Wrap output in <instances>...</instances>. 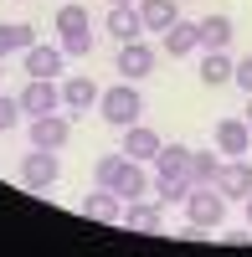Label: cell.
Instances as JSON below:
<instances>
[{
    "label": "cell",
    "mask_w": 252,
    "mask_h": 257,
    "mask_svg": "<svg viewBox=\"0 0 252 257\" xmlns=\"http://www.w3.org/2000/svg\"><path fill=\"white\" fill-rule=\"evenodd\" d=\"M98 118L113 123V128H129V123L144 118V98H139V88H134L129 77L113 82V88H103V98H98Z\"/></svg>",
    "instance_id": "6da1fadb"
},
{
    "label": "cell",
    "mask_w": 252,
    "mask_h": 257,
    "mask_svg": "<svg viewBox=\"0 0 252 257\" xmlns=\"http://www.w3.org/2000/svg\"><path fill=\"white\" fill-rule=\"evenodd\" d=\"M185 221H191V231H216L226 221V196L216 185H191V196H185Z\"/></svg>",
    "instance_id": "7a4b0ae2"
},
{
    "label": "cell",
    "mask_w": 252,
    "mask_h": 257,
    "mask_svg": "<svg viewBox=\"0 0 252 257\" xmlns=\"http://www.w3.org/2000/svg\"><path fill=\"white\" fill-rule=\"evenodd\" d=\"M67 139H72V113H67V108L31 118V149H52V155H62Z\"/></svg>",
    "instance_id": "3957f363"
},
{
    "label": "cell",
    "mask_w": 252,
    "mask_h": 257,
    "mask_svg": "<svg viewBox=\"0 0 252 257\" xmlns=\"http://www.w3.org/2000/svg\"><path fill=\"white\" fill-rule=\"evenodd\" d=\"M16 98H21V108H26L31 118L57 113V108H62V82H57V77H26V88H21Z\"/></svg>",
    "instance_id": "277c9868"
},
{
    "label": "cell",
    "mask_w": 252,
    "mask_h": 257,
    "mask_svg": "<svg viewBox=\"0 0 252 257\" xmlns=\"http://www.w3.org/2000/svg\"><path fill=\"white\" fill-rule=\"evenodd\" d=\"M57 175H62V160L52 155V149H31V155L21 160V185L36 190V196H41V190H52Z\"/></svg>",
    "instance_id": "5b68a950"
},
{
    "label": "cell",
    "mask_w": 252,
    "mask_h": 257,
    "mask_svg": "<svg viewBox=\"0 0 252 257\" xmlns=\"http://www.w3.org/2000/svg\"><path fill=\"white\" fill-rule=\"evenodd\" d=\"M155 62H160V52L150 47V41H118V62H113V72H123L129 82H139V77H150L155 72Z\"/></svg>",
    "instance_id": "8992f818"
},
{
    "label": "cell",
    "mask_w": 252,
    "mask_h": 257,
    "mask_svg": "<svg viewBox=\"0 0 252 257\" xmlns=\"http://www.w3.org/2000/svg\"><path fill=\"white\" fill-rule=\"evenodd\" d=\"M108 190H113V196H118L123 206H129V201H144V196H150V190H155V180L144 175V165H139V160H129V155H123V165L113 170Z\"/></svg>",
    "instance_id": "52a82bcc"
},
{
    "label": "cell",
    "mask_w": 252,
    "mask_h": 257,
    "mask_svg": "<svg viewBox=\"0 0 252 257\" xmlns=\"http://www.w3.org/2000/svg\"><path fill=\"white\" fill-rule=\"evenodd\" d=\"M216 190H221L226 201H247V196H252V160H247V155L221 160V170H216Z\"/></svg>",
    "instance_id": "ba28073f"
},
{
    "label": "cell",
    "mask_w": 252,
    "mask_h": 257,
    "mask_svg": "<svg viewBox=\"0 0 252 257\" xmlns=\"http://www.w3.org/2000/svg\"><path fill=\"white\" fill-rule=\"evenodd\" d=\"M82 216H88V221H103V226H118V221H123V201L113 196L108 185H93L88 196H82Z\"/></svg>",
    "instance_id": "9c48e42d"
},
{
    "label": "cell",
    "mask_w": 252,
    "mask_h": 257,
    "mask_svg": "<svg viewBox=\"0 0 252 257\" xmlns=\"http://www.w3.org/2000/svg\"><path fill=\"white\" fill-rule=\"evenodd\" d=\"M216 155H226V160L252 155V128H247V118H221L216 123Z\"/></svg>",
    "instance_id": "30bf717a"
},
{
    "label": "cell",
    "mask_w": 252,
    "mask_h": 257,
    "mask_svg": "<svg viewBox=\"0 0 252 257\" xmlns=\"http://www.w3.org/2000/svg\"><path fill=\"white\" fill-rule=\"evenodd\" d=\"M21 62H26V77H57L62 67H67V52H62V41L57 47H41L36 41V47L21 52Z\"/></svg>",
    "instance_id": "8fae6325"
},
{
    "label": "cell",
    "mask_w": 252,
    "mask_h": 257,
    "mask_svg": "<svg viewBox=\"0 0 252 257\" xmlns=\"http://www.w3.org/2000/svg\"><path fill=\"white\" fill-rule=\"evenodd\" d=\"M98 98H103V88L93 77H67V82H62V108H67L72 118L88 113V108H98Z\"/></svg>",
    "instance_id": "7c38bea8"
},
{
    "label": "cell",
    "mask_w": 252,
    "mask_h": 257,
    "mask_svg": "<svg viewBox=\"0 0 252 257\" xmlns=\"http://www.w3.org/2000/svg\"><path fill=\"white\" fill-rule=\"evenodd\" d=\"M103 31H108L113 41H139V36H144V16H139V6H108Z\"/></svg>",
    "instance_id": "4fadbf2b"
},
{
    "label": "cell",
    "mask_w": 252,
    "mask_h": 257,
    "mask_svg": "<svg viewBox=\"0 0 252 257\" xmlns=\"http://www.w3.org/2000/svg\"><path fill=\"white\" fill-rule=\"evenodd\" d=\"M118 134H123V155L139 160V165H144V160H155V155H160V144H165L150 123H129V128H118Z\"/></svg>",
    "instance_id": "5bb4252c"
},
{
    "label": "cell",
    "mask_w": 252,
    "mask_h": 257,
    "mask_svg": "<svg viewBox=\"0 0 252 257\" xmlns=\"http://www.w3.org/2000/svg\"><path fill=\"white\" fill-rule=\"evenodd\" d=\"M123 226H129V231H150V237H155V231L165 226V206L160 201H129V206H123Z\"/></svg>",
    "instance_id": "9a60e30c"
},
{
    "label": "cell",
    "mask_w": 252,
    "mask_h": 257,
    "mask_svg": "<svg viewBox=\"0 0 252 257\" xmlns=\"http://www.w3.org/2000/svg\"><path fill=\"white\" fill-rule=\"evenodd\" d=\"M196 26H201V52H226V47H232V36H237L232 16H201Z\"/></svg>",
    "instance_id": "2e32d148"
},
{
    "label": "cell",
    "mask_w": 252,
    "mask_h": 257,
    "mask_svg": "<svg viewBox=\"0 0 252 257\" xmlns=\"http://www.w3.org/2000/svg\"><path fill=\"white\" fill-rule=\"evenodd\" d=\"M139 16H144V31H170L180 21V0H139Z\"/></svg>",
    "instance_id": "e0dca14e"
},
{
    "label": "cell",
    "mask_w": 252,
    "mask_h": 257,
    "mask_svg": "<svg viewBox=\"0 0 252 257\" xmlns=\"http://www.w3.org/2000/svg\"><path fill=\"white\" fill-rule=\"evenodd\" d=\"M165 52H170V57H191V52H201V26H196V21H175V26L165 31Z\"/></svg>",
    "instance_id": "ac0fdd59"
},
{
    "label": "cell",
    "mask_w": 252,
    "mask_h": 257,
    "mask_svg": "<svg viewBox=\"0 0 252 257\" xmlns=\"http://www.w3.org/2000/svg\"><path fill=\"white\" fill-rule=\"evenodd\" d=\"M36 47V31L26 26V21H0V62H6L11 52H26Z\"/></svg>",
    "instance_id": "d6986e66"
},
{
    "label": "cell",
    "mask_w": 252,
    "mask_h": 257,
    "mask_svg": "<svg viewBox=\"0 0 252 257\" xmlns=\"http://www.w3.org/2000/svg\"><path fill=\"white\" fill-rule=\"evenodd\" d=\"M185 170H191V144H160L155 175H185Z\"/></svg>",
    "instance_id": "ffe728a7"
},
{
    "label": "cell",
    "mask_w": 252,
    "mask_h": 257,
    "mask_svg": "<svg viewBox=\"0 0 252 257\" xmlns=\"http://www.w3.org/2000/svg\"><path fill=\"white\" fill-rule=\"evenodd\" d=\"M232 67H237V62L226 57V52H206L196 72H201V82H206V88H221V82H232Z\"/></svg>",
    "instance_id": "44dd1931"
},
{
    "label": "cell",
    "mask_w": 252,
    "mask_h": 257,
    "mask_svg": "<svg viewBox=\"0 0 252 257\" xmlns=\"http://www.w3.org/2000/svg\"><path fill=\"white\" fill-rule=\"evenodd\" d=\"M191 196V175H155V201L160 206H185Z\"/></svg>",
    "instance_id": "7402d4cb"
},
{
    "label": "cell",
    "mask_w": 252,
    "mask_h": 257,
    "mask_svg": "<svg viewBox=\"0 0 252 257\" xmlns=\"http://www.w3.org/2000/svg\"><path fill=\"white\" fill-rule=\"evenodd\" d=\"M216 170H221V160L211 155V149H191V185H216Z\"/></svg>",
    "instance_id": "603a6c76"
},
{
    "label": "cell",
    "mask_w": 252,
    "mask_h": 257,
    "mask_svg": "<svg viewBox=\"0 0 252 257\" xmlns=\"http://www.w3.org/2000/svg\"><path fill=\"white\" fill-rule=\"evenodd\" d=\"M93 47H98L93 26L88 31H62V52H67V57H93Z\"/></svg>",
    "instance_id": "cb8c5ba5"
},
{
    "label": "cell",
    "mask_w": 252,
    "mask_h": 257,
    "mask_svg": "<svg viewBox=\"0 0 252 257\" xmlns=\"http://www.w3.org/2000/svg\"><path fill=\"white\" fill-rule=\"evenodd\" d=\"M57 31H88V6L67 0V6L57 11Z\"/></svg>",
    "instance_id": "d4e9b609"
},
{
    "label": "cell",
    "mask_w": 252,
    "mask_h": 257,
    "mask_svg": "<svg viewBox=\"0 0 252 257\" xmlns=\"http://www.w3.org/2000/svg\"><path fill=\"white\" fill-rule=\"evenodd\" d=\"M21 113H26V108H21V98L0 93V134H6V128H16V123H21Z\"/></svg>",
    "instance_id": "484cf974"
},
{
    "label": "cell",
    "mask_w": 252,
    "mask_h": 257,
    "mask_svg": "<svg viewBox=\"0 0 252 257\" xmlns=\"http://www.w3.org/2000/svg\"><path fill=\"white\" fill-rule=\"evenodd\" d=\"M118 165H123V149H118V155H98V165H93V180H98V185H108Z\"/></svg>",
    "instance_id": "4316f807"
},
{
    "label": "cell",
    "mask_w": 252,
    "mask_h": 257,
    "mask_svg": "<svg viewBox=\"0 0 252 257\" xmlns=\"http://www.w3.org/2000/svg\"><path fill=\"white\" fill-rule=\"evenodd\" d=\"M232 82H237L242 93H252V57H242L237 67H232Z\"/></svg>",
    "instance_id": "83f0119b"
},
{
    "label": "cell",
    "mask_w": 252,
    "mask_h": 257,
    "mask_svg": "<svg viewBox=\"0 0 252 257\" xmlns=\"http://www.w3.org/2000/svg\"><path fill=\"white\" fill-rule=\"evenodd\" d=\"M247 128H252V93H247Z\"/></svg>",
    "instance_id": "f1b7e54d"
},
{
    "label": "cell",
    "mask_w": 252,
    "mask_h": 257,
    "mask_svg": "<svg viewBox=\"0 0 252 257\" xmlns=\"http://www.w3.org/2000/svg\"><path fill=\"white\" fill-rule=\"evenodd\" d=\"M247 226H252V196H247Z\"/></svg>",
    "instance_id": "f546056e"
},
{
    "label": "cell",
    "mask_w": 252,
    "mask_h": 257,
    "mask_svg": "<svg viewBox=\"0 0 252 257\" xmlns=\"http://www.w3.org/2000/svg\"><path fill=\"white\" fill-rule=\"evenodd\" d=\"M108 6H129V0H108Z\"/></svg>",
    "instance_id": "4dcf8cb0"
}]
</instances>
